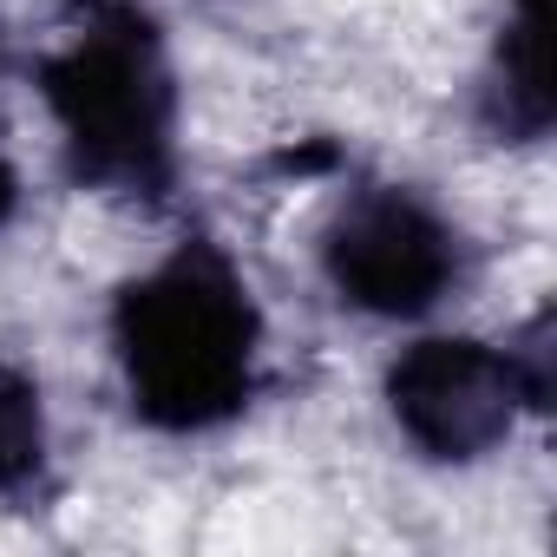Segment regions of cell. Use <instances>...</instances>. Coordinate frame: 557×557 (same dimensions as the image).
I'll list each match as a JSON object with an SVG mask.
<instances>
[{"label": "cell", "instance_id": "7", "mask_svg": "<svg viewBox=\"0 0 557 557\" xmlns=\"http://www.w3.org/2000/svg\"><path fill=\"white\" fill-rule=\"evenodd\" d=\"M505 361H511V381H518L524 407H531V413H544V407H550V394H557V315H550V309H537V315L505 342Z\"/></svg>", "mask_w": 557, "mask_h": 557}, {"label": "cell", "instance_id": "2", "mask_svg": "<svg viewBox=\"0 0 557 557\" xmlns=\"http://www.w3.org/2000/svg\"><path fill=\"white\" fill-rule=\"evenodd\" d=\"M40 99L86 190L125 203L177 190V73L138 0H73L66 40L40 60Z\"/></svg>", "mask_w": 557, "mask_h": 557}, {"label": "cell", "instance_id": "5", "mask_svg": "<svg viewBox=\"0 0 557 557\" xmlns=\"http://www.w3.org/2000/svg\"><path fill=\"white\" fill-rule=\"evenodd\" d=\"M550 0H511V21L498 27L485 86H479V119L498 145H537L550 132Z\"/></svg>", "mask_w": 557, "mask_h": 557}, {"label": "cell", "instance_id": "1", "mask_svg": "<svg viewBox=\"0 0 557 557\" xmlns=\"http://www.w3.org/2000/svg\"><path fill=\"white\" fill-rule=\"evenodd\" d=\"M112 348L145 426L210 433L236 420L256 394L262 315L243 269L210 236H190L119 289Z\"/></svg>", "mask_w": 557, "mask_h": 557}, {"label": "cell", "instance_id": "9", "mask_svg": "<svg viewBox=\"0 0 557 557\" xmlns=\"http://www.w3.org/2000/svg\"><path fill=\"white\" fill-rule=\"evenodd\" d=\"M0 60H8V21H0Z\"/></svg>", "mask_w": 557, "mask_h": 557}, {"label": "cell", "instance_id": "3", "mask_svg": "<svg viewBox=\"0 0 557 557\" xmlns=\"http://www.w3.org/2000/svg\"><path fill=\"white\" fill-rule=\"evenodd\" d=\"M322 275L329 289L381 322H413L446 302L459 283V236L453 223L400 190V184H368L342 197V210L322 230Z\"/></svg>", "mask_w": 557, "mask_h": 557}, {"label": "cell", "instance_id": "4", "mask_svg": "<svg viewBox=\"0 0 557 557\" xmlns=\"http://www.w3.org/2000/svg\"><path fill=\"white\" fill-rule=\"evenodd\" d=\"M381 400H387V420L400 426V440L440 466L485 459L492 446H505V433L524 413L505 348H485L472 335H426V342L400 348L381 381Z\"/></svg>", "mask_w": 557, "mask_h": 557}, {"label": "cell", "instance_id": "8", "mask_svg": "<svg viewBox=\"0 0 557 557\" xmlns=\"http://www.w3.org/2000/svg\"><path fill=\"white\" fill-rule=\"evenodd\" d=\"M14 203H21V177H14V164H8V151H0V223L14 216Z\"/></svg>", "mask_w": 557, "mask_h": 557}, {"label": "cell", "instance_id": "6", "mask_svg": "<svg viewBox=\"0 0 557 557\" xmlns=\"http://www.w3.org/2000/svg\"><path fill=\"white\" fill-rule=\"evenodd\" d=\"M47 466V400L40 381L0 355V498H14Z\"/></svg>", "mask_w": 557, "mask_h": 557}]
</instances>
